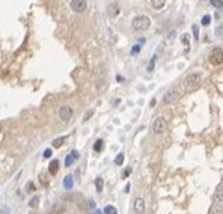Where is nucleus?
<instances>
[{
  "mask_svg": "<svg viewBox=\"0 0 223 214\" xmlns=\"http://www.w3.org/2000/svg\"><path fill=\"white\" fill-rule=\"evenodd\" d=\"M140 52V45H134V48H133V50H131V54H136V53H139Z\"/></svg>",
  "mask_w": 223,
  "mask_h": 214,
  "instance_id": "nucleus-28",
  "label": "nucleus"
},
{
  "mask_svg": "<svg viewBox=\"0 0 223 214\" xmlns=\"http://www.w3.org/2000/svg\"><path fill=\"white\" fill-rule=\"evenodd\" d=\"M213 214H223V210L219 207H213Z\"/></svg>",
  "mask_w": 223,
  "mask_h": 214,
  "instance_id": "nucleus-26",
  "label": "nucleus"
},
{
  "mask_svg": "<svg viewBox=\"0 0 223 214\" xmlns=\"http://www.w3.org/2000/svg\"><path fill=\"white\" fill-rule=\"evenodd\" d=\"M44 157H45V158H50V157H52V149H45V151H44Z\"/></svg>",
  "mask_w": 223,
  "mask_h": 214,
  "instance_id": "nucleus-27",
  "label": "nucleus"
},
{
  "mask_svg": "<svg viewBox=\"0 0 223 214\" xmlns=\"http://www.w3.org/2000/svg\"><path fill=\"white\" fill-rule=\"evenodd\" d=\"M95 214H103V213H101V211H97V213H95Z\"/></svg>",
  "mask_w": 223,
  "mask_h": 214,
  "instance_id": "nucleus-36",
  "label": "nucleus"
},
{
  "mask_svg": "<svg viewBox=\"0 0 223 214\" xmlns=\"http://www.w3.org/2000/svg\"><path fill=\"white\" fill-rule=\"evenodd\" d=\"M201 74H197V72H191V74H189L187 77H186V80H184V83H186V87L187 89H196L197 86H199V83H201Z\"/></svg>",
  "mask_w": 223,
  "mask_h": 214,
  "instance_id": "nucleus-2",
  "label": "nucleus"
},
{
  "mask_svg": "<svg viewBox=\"0 0 223 214\" xmlns=\"http://www.w3.org/2000/svg\"><path fill=\"white\" fill-rule=\"evenodd\" d=\"M71 116H72V109L69 106H62L59 109V118L63 122H68L71 119Z\"/></svg>",
  "mask_w": 223,
  "mask_h": 214,
  "instance_id": "nucleus-5",
  "label": "nucleus"
},
{
  "mask_svg": "<svg viewBox=\"0 0 223 214\" xmlns=\"http://www.w3.org/2000/svg\"><path fill=\"white\" fill-rule=\"evenodd\" d=\"M164 3H166V0H151V5H152V8L157 9V11L163 8Z\"/></svg>",
  "mask_w": 223,
  "mask_h": 214,
  "instance_id": "nucleus-13",
  "label": "nucleus"
},
{
  "mask_svg": "<svg viewBox=\"0 0 223 214\" xmlns=\"http://www.w3.org/2000/svg\"><path fill=\"white\" fill-rule=\"evenodd\" d=\"M87 205L91 207V208H95V202L94 201H87Z\"/></svg>",
  "mask_w": 223,
  "mask_h": 214,
  "instance_id": "nucleus-34",
  "label": "nucleus"
},
{
  "mask_svg": "<svg viewBox=\"0 0 223 214\" xmlns=\"http://www.w3.org/2000/svg\"><path fill=\"white\" fill-rule=\"evenodd\" d=\"M193 38H195L196 41H199V29H197L196 24H193Z\"/></svg>",
  "mask_w": 223,
  "mask_h": 214,
  "instance_id": "nucleus-23",
  "label": "nucleus"
},
{
  "mask_svg": "<svg viewBox=\"0 0 223 214\" xmlns=\"http://www.w3.org/2000/svg\"><path fill=\"white\" fill-rule=\"evenodd\" d=\"M67 140V136H60V137H57V139H54L52 142V146L53 148H60V146L63 145V142Z\"/></svg>",
  "mask_w": 223,
  "mask_h": 214,
  "instance_id": "nucleus-12",
  "label": "nucleus"
},
{
  "mask_svg": "<svg viewBox=\"0 0 223 214\" xmlns=\"http://www.w3.org/2000/svg\"><path fill=\"white\" fill-rule=\"evenodd\" d=\"M175 98H176V92H175L173 89H171V91H167L166 95L163 97V103L169 104V103H172V101H175Z\"/></svg>",
  "mask_w": 223,
  "mask_h": 214,
  "instance_id": "nucleus-9",
  "label": "nucleus"
},
{
  "mask_svg": "<svg viewBox=\"0 0 223 214\" xmlns=\"http://www.w3.org/2000/svg\"><path fill=\"white\" fill-rule=\"evenodd\" d=\"M38 204H39V196H33L32 197V201L29 202V207H30V208H36Z\"/></svg>",
  "mask_w": 223,
  "mask_h": 214,
  "instance_id": "nucleus-19",
  "label": "nucleus"
},
{
  "mask_svg": "<svg viewBox=\"0 0 223 214\" xmlns=\"http://www.w3.org/2000/svg\"><path fill=\"white\" fill-rule=\"evenodd\" d=\"M216 201H217V202H223V186L219 187V190H217V193H216Z\"/></svg>",
  "mask_w": 223,
  "mask_h": 214,
  "instance_id": "nucleus-18",
  "label": "nucleus"
},
{
  "mask_svg": "<svg viewBox=\"0 0 223 214\" xmlns=\"http://www.w3.org/2000/svg\"><path fill=\"white\" fill-rule=\"evenodd\" d=\"M74 162H76V158H74V157H72V154L69 152V154L65 157V166H67V167H69V166H71Z\"/></svg>",
  "mask_w": 223,
  "mask_h": 214,
  "instance_id": "nucleus-16",
  "label": "nucleus"
},
{
  "mask_svg": "<svg viewBox=\"0 0 223 214\" xmlns=\"http://www.w3.org/2000/svg\"><path fill=\"white\" fill-rule=\"evenodd\" d=\"M130 173H131V169H130V167H128V169H125V171H124V177L127 178V177H128Z\"/></svg>",
  "mask_w": 223,
  "mask_h": 214,
  "instance_id": "nucleus-33",
  "label": "nucleus"
},
{
  "mask_svg": "<svg viewBox=\"0 0 223 214\" xmlns=\"http://www.w3.org/2000/svg\"><path fill=\"white\" fill-rule=\"evenodd\" d=\"M71 154H72V157H74L76 160H77V158H80V154H78V152L76 151V149H74V151H71Z\"/></svg>",
  "mask_w": 223,
  "mask_h": 214,
  "instance_id": "nucleus-30",
  "label": "nucleus"
},
{
  "mask_svg": "<svg viewBox=\"0 0 223 214\" xmlns=\"http://www.w3.org/2000/svg\"><path fill=\"white\" fill-rule=\"evenodd\" d=\"M211 5L216 9H222L223 8V0H211Z\"/></svg>",
  "mask_w": 223,
  "mask_h": 214,
  "instance_id": "nucleus-20",
  "label": "nucleus"
},
{
  "mask_svg": "<svg viewBox=\"0 0 223 214\" xmlns=\"http://www.w3.org/2000/svg\"><path fill=\"white\" fill-rule=\"evenodd\" d=\"M95 187H97V192H98V193L103 192V187H104L103 178H97V180H95Z\"/></svg>",
  "mask_w": 223,
  "mask_h": 214,
  "instance_id": "nucleus-14",
  "label": "nucleus"
},
{
  "mask_svg": "<svg viewBox=\"0 0 223 214\" xmlns=\"http://www.w3.org/2000/svg\"><path fill=\"white\" fill-rule=\"evenodd\" d=\"M92 113H94L92 110H91V112H87V113H86V116L83 118V121H87V119H89V116H92Z\"/></svg>",
  "mask_w": 223,
  "mask_h": 214,
  "instance_id": "nucleus-31",
  "label": "nucleus"
},
{
  "mask_svg": "<svg viewBox=\"0 0 223 214\" xmlns=\"http://www.w3.org/2000/svg\"><path fill=\"white\" fill-rule=\"evenodd\" d=\"M115 163H116V166H122V163H124V154H118V157L115 158Z\"/></svg>",
  "mask_w": 223,
  "mask_h": 214,
  "instance_id": "nucleus-21",
  "label": "nucleus"
},
{
  "mask_svg": "<svg viewBox=\"0 0 223 214\" xmlns=\"http://www.w3.org/2000/svg\"><path fill=\"white\" fill-rule=\"evenodd\" d=\"M107 12H109V15L112 18L118 17V14H119V5L115 2V3H110L109 6H107Z\"/></svg>",
  "mask_w": 223,
  "mask_h": 214,
  "instance_id": "nucleus-8",
  "label": "nucleus"
},
{
  "mask_svg": "<svg viewBox=\"0 0 223 214\" xmlns=\"http://www.w3.org/2000/svg\"><path fill=\"white\" fill-rule=\"evenodd\" d=\"M134 213L136 214H143L145 213V201L142 197H137L134 201Z\"/></svg>",
  "mask_w": 223,
  "mask_h": 214,
  "instance_id": "nucleus-7",
  "label": "nucleus"
},
{
  "mask_svg": "<svg viewBox=\"0 0 223 214\" xmlns=\"http://www.w3.org/2000/svg\"><path fill=\"white\" fill-rule=\"evenodd\" d=\"M210 63L211 65H222L223 63V50L220 47H216L210 53Z\"/></svg>",
  "mask_w": 223,
  "mask_h": 214,
  "instance_id": "nucleus-3",
  "label": "nucleus"
},
{
  "mask_svg": "<svg viewBox=\"0 0 223 214\" xmlns=\"http://www.w3.org/2000/svg\"><path fill=\"white\" fill-rule=\"evenodd\" d=\"M57 171H59V160L54 158V160H52L50 164H48V172H50V175L54 177V175L57 173Z\"/></svg>",
  "mask_w": 223,
  "mask_h": 214,
  "instance_id": "nucleus-10",
  "label": "nucleus"
},
{
  "mask_svg": "<svg viewBox=\"0 0 223 214\" xmlns=\"http://www.w3.org/2000/svg\"><path fill=\"white\" fill-rule=\"evenodd\" d=\"M104 214H118V211H116V208L112 205H106L104 207Z\"/></svg>",
  "mask_w": 223,
  "mask_h": 214,
  "instance_id": "nucleus-17",
  "label": "nucleus"
},
{
  "mask_svg": "<svg viewBox=\"0 0 223 214\" xmlns=\"http://www.w3.org/2000/svg\"><path fill=\"white\" fill-rule=\"evenodd\" d=\"M33 190H35L33 182H27V192H33Z\"/></svg>",
  "mask_w": 223,
  "mask_h": 214,
  "instance_id": "nucleus-29",
  "label": "nucleus"
},
{
  "mask_svg": "<svg viewBox=\"0 0 223 214\" xmlns=\"http://www.w3.org/2000/svg\"><path fill=\"white\" fill-rule=\"evenodd\" d=\"M166 127H167L166 119H164L163 116H158V118L154 121V127H152V130H154L155 134H161V133H164Z\"/></svg>",
  "mask_w": 223,
  "mask_h": 214,
  "instance_id": "nucleus-4",
  "label": "nucleus"
},
{
  "mask_svg": "<svg viewBox=\"0 0 223 214\" xmlns=\"http://www.w3.org/2000/svg\"><path fill=\"white\" fill-rule=\"evenodd\" d=\"M87 8L86 0H71V9L74 12H85Z\"/></svg>",
  "mask_w": 223,
  "mask_h": 214,
  "instance_id": "nucleus-6",
  "label": "nucleus"
},
{
  "mask_svg": "<svg viewBox=\"0 0 223 214\" xmlns=\"http://www.w3.org/2000/svg\"><path fill=\"white\" fill-rule=\"evenodd\" d=\"M2 214H9V208H6V207H2Z\"/></svg>",
  "mask_w": 223,
  "mask_h": 214,
  "instance_id": "nucleus-32",
  "label": "nucleus"
},
{
  "mask_svg": "<svg viewBox=\"0 0 223 214\" xmlns=\"http://www.w3.org/2000/svg\"><path fill=\"white\" fill-rule=\"evenodd\" d=\"M181 41H182L184 45H189V35H182V36H181Z\"/></svg>",
  "mask_w": 223,
  "mask_h": 214,
  "instance_id": "nucleus-24",
  "label": "nucleus"
},
{
  "mask_svg": "<svg viewBox=\"0 0 223 214\" xmlns=\"http://www.w3.org/2000/svg\"><path fill=\"white\" fill-rule=\"evenodd\" d=\"M154 65H155V59H152L149 63H148V71L151 72V71H154Z\"/></svg>",
  "mask_w": 223,
  "mask_h": 214,
  "instance_id": "nucleus-25",
  "label": "nucleus"
},
{
  "mask_svg": "<svg viewBox=\"0 0 223 214\" xmlns=\"http://www.w3.org/2000/svg\"><path fill=\"white\" fill-rule=\"evenodd\" d=\"M130 192V184H127V186H125V193H128Z\"/></svg>",
  "mask_w": 223,
  "mask_h": 214,
  "instance_id": "nucleus-35",
  "label": "nucleus"
},
{
  "mask_svg": "<svg viewBox=\"0 0 223 214\" xmlns=\"http://www.w3.org/2000/svg\"><path fill=\"white\" fill-rule=\"evenodd\" d=\"M63 187L67 188V190H71V188L74 187V180H72L71 175L65 177V180H63Z\"/></svg>",
  "mask_w": 223,
  "mask_h": 214,
  "instance_id": "nucleus-11",
  "label": "nucleus"
},
{
  "mask_svg": "<svg viewBox=\"0 0 223 214\" xmlns=\"http://www.w3.org/2000/svg\"><path fill=\"white\" fill-rule=\"evenodd\" d=\"M149 26H151V20L146 15H139L133 20V29L137 32H143L146 29H149Z\"/></svg>",
  "mask_w": 223,
  "mask_h": 214,
  "instance_id": "nucleus-1",
  "label": "nucleus"
},
{
  "mask_svg": "<svg viewBox=\"0 0 223 214\" xmlns=\"http://www.w3.org/2000/svg\"><path fill=\"white\" fill-rule=\"evenodd\" d=\"M103 146H104L103 140H101V139H98V140L95 142V145H94V151H95V152H100V151L103 149Z\"/></svg>",
  "mask_w": 223,
  "mask_h": 214,
  "instance_id": "nucleus-15",
  "label": "nucleus"
},
{
  "mask_svg": "<svg viewBox=\"0 0 223 214\" xmlns=\"http://www.w3.org/2000/svg\"><path fill=\"white\" fill-rule=\"evenodd\" d=\"M211 23V15H204L202 17V26H208Z\"/></svg>",
  "mask_w": 223,
  "mask_h": 214,
  "instance_id": "nucleus-22",
  "label": "nucleus"
}]
</instances>
